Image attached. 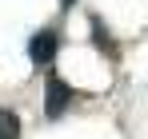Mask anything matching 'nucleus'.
Listing matches in <instances>:
<instances>
[{"instance_id":"nucleus-3","label":"nucleus","mask_w":148,"mask_h":139,"mask_svg":"<svg viewBox=\"0 0 148 139\" xmlns=\"http://www.w3.org/2000/svg\"><path fill=\"white\" fill-rule=\"evenodd\" d=\"M0 139H20V119L0 107Z\"/></svg>"},{"instance_id":"nucleus-2","label":"nucleus","mask_w":148,"mask_h":139,"mask_svg":"<svg viewBox=\"0 0 148 139\" xmlns=\"http://www.w3.org/2000/svg\"><path fill=\"white\" fill-rule=\"evenodd\" d=\"M56 52H60V36H56V32H36V36L28 40V60L40 64V68L56 60Z\"/></svg>"},{"instance_id":"nucleus-4","label":"nucleus","mask_w":148,"mask_h":139,"mask_svg":"<svg viewBox=\"0 0 148 139\" xmlns=\"http://www.w3.org/2000/svg\"><path fill=\"white\" fill-rule=\"evenodd\" d=\"M64 4H72V0H64Z\"/></svg>"},{"instance_id":"nucleus-1","label":"nucleus","mask_w":148,"mask_h":139,"mask_svg":"<svg viewBox=\"0 0 148 139\" xmlns=\"http://www.w3.org/2000/svg\"><path fill=\"white\" fill-rule=\"evenodd\" d=\"M68 103H72V88H68L60 76H48V84H44V115L60 119L68 111Z\"/></svg>"}]
</instances>
